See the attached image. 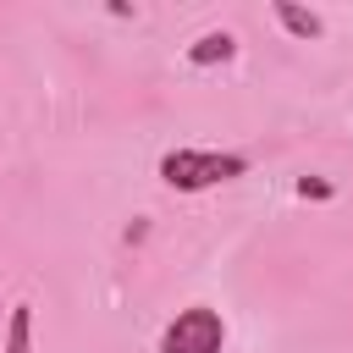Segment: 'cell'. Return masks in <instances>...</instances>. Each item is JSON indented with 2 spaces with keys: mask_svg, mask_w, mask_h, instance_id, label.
<instances>
[{
  "mask_svg": "<svg viewBox=\"0 0 353 353\" xmlns=\"http://www.w3.org/2000/svg\"><path fill=\"white\" fill-rule=\"evenodd\" d=\"M6 353H33V309L17 303L11 309V325H6Z\"/></svg>",
  "mask_w": 353,
  "mask_h": 353,
  "instance_id": "obj_5",
  "label": "cell"
},
{
  "mask_svg": "<svg viewBox=\"0 0 353 353\" xmlns=\"http://www.w3.org/2000/svg\"><path fill=\"white\" fill-rule=\"evenodd\" d=\"M221 347H226V325L215 309H182L160 336V353H221Z\"/></svg>",
  "mask_w": 353,
  "mask_h": 353,
  "instance_id": "obj_2",
  "label": "cell"
},
{
  "mask_svg": "<svg viewBox=\"0 0 353 353\" xmlns=\"http://www.w3.org/2000/svg\"><path fill=\"white\" fill-rule=\"evenodd\" d=\"M243 171H248V160L243 154H221V149H171L160 160V182L176 188V193H199V188L243 176Z\"/></svg>",
  "mask_w": 353,
  "mask_h": 353,
  "instance_id": "obj_1",
  "label": "cell"
},
{
  "mask_svg": "<svg viewBox=\"0 0 353 353\" xmlns=\"http://www.w3.org/2000/svg\"><path fill=\"white\" fill-rule=\"evenodd\" d=\"M298 193H303V199H325L331 188H325V182H309V176H303V182H298Z\"/></svg>",
  "mask_w": 353,
  "mask_h": 353,
  "instance_id": "obj_6",
  "label": "cell"
},
{
  "mask_svg": "<svg viewBox=\"0 0 353 353\" xmlns=\"http://www.w3.org/2000/svg\"><path fill=\"white\" fill-rule=\"evenodd\" d=\"M276 22H281L287 33H298V39H320V33H325V22H320L314 11H303V6H287V0H276Z\"/></svg>",
  "mask_w": 353,
  "mask_h": 353,
  "instance_id": "obj_3",
  "label": "cell"
},
{
  "mask_svg": "<svg viewBox=\"0 0 353 353\" xmlns=\"http://www.w3.org/2000/svg\"><path fill=\"white\" fill-rule=\"evenodd\" d=\"M232 50H237L232 33H204V39L188 50V61H193V66H215V61H232Z\"/></svg>",
  "mask_w": 353,
  "mask_h": 353,
  "instance_id": "obj_4",
  "label": "cell"
}]
</instances>
